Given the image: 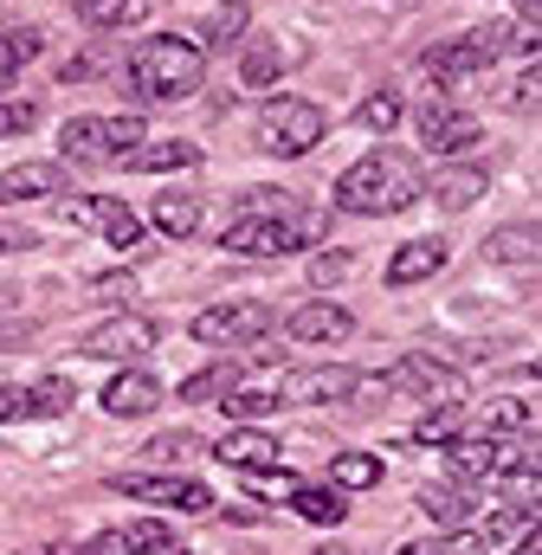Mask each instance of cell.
Wrapping results in <instances>:
<instances>
[{"label": "cell", "instance_id": "1", "mask_svg": "<svg viewBox=\"0 0 542 555\" xmlns=\"http://www.w3.org/2000/svg\"><path fill=\"white\" fill-rule=\"evenodd\" d=\"M420 194H426V188H420L413 162L395 155V149H369V155H362L356 168H343V181H336V207H343V214H369V220L401 214Z\"/></svg>", "mask_w": 542, "mask_h": 555}, {"label": "cell", "instance_id": "2", "mask_svg": "<svg viewBox=\"0 0 542 555\" xmlns=\"http://www.w3.org/2000/svg\"><path fill=\"white\" fill-rule=\"evenodd\" d=\"M201 72H207V52L181 33H155L130 52V91L149 104H181L201 91Z\"/></svg>", "mask_w": 542, "mask_h": 555}, {"label": "cell", "instance_id": "3", "mask_svg": "<svg viewBox=\"0 0 542 555\" xmlns=\"http://www.w3.org/2000/svg\"><path fill=\"white\" fill-rule=\"evenodd\" d=\"M330 137V117L310 104V98H271L266 111H259V149L266 155H310L317 142Z\"/></svg>", "mask_w": 542, "mask_h": 555}, {"label": "cell", "instance_id": "4", "mask_svg": "<svg viewBox=\"0 0 542 555\" xmlns=\"http://www.w3.org/2000/svg\"><path fill=\"white\" fill-rule=\"evenodd\" d=\"M382 388H395V395H420V401H433V408H465V382H459V369H446V362H433V356H401L388 375H382Z\"/></svg>", "mask_w": 542, "mask_h": 555}, {"label": "cell", "instance_id": "5", "mask_svg": "<svg viewBox=\"0 0 542 555\" xmlns=\"http://www.w3.org/2000/svg\"><path fill=\"white\" fill-rule=\"evenodd\" d=\"M266 330H271V304H259V297H246V304H214V310L194 317V343H207V349L259 343Z\"/></svg>", "mask_w": 542, "mask_h": 555}, {"label": "cell", "instance_id": "6", "mask_svg": "<svg viewBox=\"0 0 542 555\" xmlns=\"http://www.w3.org/2000/svg\"><path fill=\"white\" fill-rule=\"evenodd\" d=\"M111 491L142 498V504H168V511H181V517H207V511L220 504L201 478H142V472H117V478H111Z\"/></svg>", "mask_w": 542, "mask_h": 555}, {"label": "cell", "instance_id": "7", "mask_svg": "<svg viewBox=\"0 0 542 555\" xmlns=\"http://www.w3.org/2000/svg\"><path fill=\"white\" fill-rule=\"evenodd\" d=\"M271 395H278V408H336V401L362 395V375L356 369H297Z\"/></svg>", "mask_w": 542, "mask_h": 555}, {"label": "cell", "instance_id": "8", "mask_svg": "<svg viewBox=\"0 0 542 555\" xmlns=\"http://www.w3.org/2000/svg\"><path fill=\"white\" fill-rule=\"evenodd\" d=\"M297 246H304V233L284 214H246V220L227 227V253H240V259H284Z\"/></svg>", "mask_w": 542, "mask_h": 555}, {"label": "cell", "instance_id": "9", "mask_svg": "<svg viewBox=\"0 0 542 555\" xmlns=\"http://www.w3.org/2000/svg\"><path fill=\"white\" fill-rule=\"evenodd\" d=\"M155 323L149 317H111V323H98L91 336H85V356H98V362H136V356H149L155 349Z\"/></svg>", "mask_w": 542, "mask_h": 555}, {"label": "cell", "instance_id": "10", "mask_svg": "<svg viewBox=\"0 0 542 555\" xmlns=\"http://www.w3.org/2000/svg\"><path fill=\"white\" fill-rule=\"evenodd\" d=\"M485 65H498V59H491V46H485L478 33L439 39V46H426V59H420V72H426L433 85H459V78H472V72H485Z\"/></svg>", "mask_w": 542, "mask_h": 555}, {"label": "cell", "instance_id": "11", "mask_svg": "<svg viewBox=\"0 0 542 555\" xmlns=\"http://www.w3.org/2000/svg\"><path fill=\"white\" fill-rule=\"evenodd\" d=\"M420 142H426L433 155H465V149L478 142V117H465V111H452V104H426V111H420Z\"/></svg>", "mask_w": 542, "mask_h": 555}, {"label": "cell", "instance_id": "12", "mask_svg": "<svg viewBox=\"0 0 542 555\" xmlns=\"http://www.w3.org/2000/svg\"><path fill=\"white\" fill-rule=\"evenodd\" d=\"M214 459L220 465H233V472H278V459H284V446L259 433V426H233L220 446H214Z\"/></svg>", "mask_w": 542, "mask_h": 555}, {"label": "cell", "instance_id": "13", "mask_svg": "<svg viewBox=\"0 0 542 555\" xmlns=\"http://www.w3.org/2000/svg\"><path fill=\"white\" fill-rule=\"evenodd\" d=\"M155 408H162V382L149 369H124L104 388V414H117V420H142V414H155Z\"/></svg>", "mask_w": 542, "mask_h": 555}, {"label": "cell", "instance_id": "14", "mask_svg": "<svg viewBox=\"0 0 542 555\" xmlns=\"http://www.w3.org/2000/svg\"><path fill=\"white\" fill-rule=\"evenodd\" d=\"M291 343H343V336H356V317L343 310V304H304V310H291Z\"/></svg>", "mask_w": 542, "mask_h": 555}, {"label": "cell", "instance_id": "15", "mask_svg": "<svg viewBox=\"0 0 542 555\" xmlns=\"http://www.w3.org/2000/svg\"><path fill=\"white\" fill-rule=\"evenodd\" d=\"M65 194V168L59 162H20L0 175V201H52Z\"/></svg>", "mask_w": 542, "mask_h": 555}, {"label": "cell", "instance_id": "16", "mask_svg": "<svg viewBox=\"0 0 542 555\" xmlns=\"http://www.w3.org/2000/svg\"><path fill=\"white\" fill-rule=\"evenodd\" d=\"M446 259H452L446 240H406L401 253L388 259V284H420V278L446 272Z\"/></svg>", "mask_w": 542, "mask_h": 555}, {"label": "cell", "instance_id": "17", "mask_svg": "<svg viewBox=\"0 0 542 555\" xmlns=\"http://www.w3.org/2000/svg\"><path fill=\"white\" fill-rule=\"evenodd\" d=\"M201 162V142H136L130 155H124V168H136V175H168V168H194Z\"/></svg>", "mask_w": 542, "mask_h": 555}, {"label": "cell", "instance_id": "18", "mask_svg": "<svg viewBox=\"0 0 542 555\" xmlns=\"http://www.w3.org/2000/svg\"><path fill=\"white\" fill-rule=\"evenodd\" d=\"M485 188H491V175H485V168H439L426 194H433L439 207H452V214H465V207H472V201H478Z\"/></svg>", "mask_w": 542, "mask_h": 555}, {"label": "cell", "instance_id": "19", "mask_svg": "<svg viewBox=\"0 0 542 555\" xmlns=\"http://www.w3.org/2000/svg\"><path fill=\"white\" fill-rule=\"evenodd\" d=\"M485 259H491V266H537L542 233L537 227H498V233L485 240Z\"/></svg>", "mask_w": 542, "mask_h": 555}, {"label": "cell", "instance_id": "20", "mask_svg": "<svg viewBox=\"0 0 542 555\" xmlns=\"http://www.w3.org/2000/svg\"><path fill=\"white\" fill-rule=\"evenodd\" d=\"M246 20H253L246 0H220V7L201 20V39H194V46H201V52H220V46H233V39L246 33Z\"/></svg>", "mask_w": 542, "mask_h": 555}, {"label": "cell", "instance_id": "21", "mask_svg": "<svg viewBox=\"0 0 542 555\" xmlns=\"http://www.w3.org/2000/svg\"><path fill=\"white\" fill-rule=\"evenodd\" d=\"M524 530H537V511H530V504H504V511H491L472 537H478L485 550H504V543H517Z\"/></svg>", "mask_w": 542, "mask_h": 555}, {"label": "cell", "instance_id": "22", "mask_svg": "<svg viewBox=\"0 0 542 555\" xmlns=\"http://www.w3.org/2000/svg\"><path fill=\"white\" fill-rule=\"evenodd\" d=\"M446 465H452V478H491L498 472V439H452Z\"/></svg>", "mask_w": 542, "mask_h": 555}, {"label": "cell", "instance_id": "23", "mask_svg": "<svg viewBox=\"0 0 542 555\" xmlns=\"http://www.w3.org/2000/svg\"><path fill=\"white\" fill-rule=\"evenodd\" d=\"M278 72H284V46H278V39H253V46H246V59H240L246 91H271V85H278Z\"/></svg>", "mask_w": 542, "mask_h": 555}, {"label": "cell", "instance_id": "24", "mask_svg": "<svg viewBox=\"0 0 542 555\" xmlns=\"http://www.w3.org/2000/svg\"><path fill=\"white\" fill-rule=\"evenodd\" d=\"M155 227H162L168 240H194L201 201H194V194H155Z\"/></svg>", "mask_w": 542, "mask_h": 555}, {"label": "cell", "instance_id": "25", "mask_svg": "<svg viewBox=\"0 0 542 555\" xmlns=\"http://www.w3.org/2000/svg\"><path fill=\"white\" fill-rule=\"evenodd\" d=\"M233 388H240V362H214V369H201V375L181 382V401L207 408V401H220V395H233Z\"/></svg>", "mask_w": 542, "mask_h": 555}, {"label": "cell", "instance_id": "26", "mask_svg": "<svg viewBox=\"0 0 542 555\" xmlns=\"http://www.w3.org/2000/svg\"><path fill=\"white\" fill-rule=\"evenodd\" d=\"M291 511H297L304 524H343V517H349L343 491H323V485H297V491H291Z\"/></svg>", "mask_w": 542, "mask_h": 555}, {"label": "cell", "instance_id": "27", "mask_svg": "<svg viewBox=\"0 0 542 555\" xmlns=\"http://www.w3.org/2000/svg\"><path fill=\"white\" fill-rule=\"evenodd\" d=\"M39 46H46V39H39L33 26H13V33H0V91H7V85H13V78L33 65V59H39Z\"/></svg>", "mask_w": 542, "mask_h": 555}, {"label": "cell", "instance_id": "28", "mask_svg": "<svg viewBox=\"0 0 542 555\" xmlns=\"http://www.w3.org/2000/svg\"><path fill=\"white\" fill-rule=\"evenodd\" d=\"M59 142H65L72 162H111V149H104V117H72V124L59 130Z\"/></svg>", "mask_w": 542, "mask_h": 555}, {"label": "cell", "instance_id": "29", "mask_svg": "<svg viewBox=\"0 0 542 555\" xmlns=\"http://www.w3.org/2000/svg\"><path fill=\"white\" fill-rule=\"evenodd\" d=\"M72 401H78V395H72V382H65V375H52V382H39V388H26V395H20V414H26V420H52V414H65Z\"/></svg>", "mask_w": 542, "mask_h": 555}, {"label": "cell", "instance_id": "30", "mask_svg": "<svg viewBox=\"0 0 542 555\" xmlns=\"http://www.w3.org/2000/svg\"><path fill=\"white\" fill-rule=\"evenodd\" d=\"M98 227H104V240L117 246V253H130V246H142V220H136L124 201H98Z\"/></svg>", "mask_w": 542, "mask_h": 555}, {"label": "cell", "instance_id": "31", "mask_svg": "<svg viewBox=\"0 0 542 555\" xmlns=\"http://www.w3.org/2000/svg\"><path fill=\"white\" fill-rule=\"evenodd\" d=\"M330 478H336L343 491H369V485H382V459H375V452H336Z\"/></svg>", "mask_w": 542, "mask_h": 555}, {"label": "cell", "instance_id": "32", "mask_svg": "<svg viewBox=\"0 0 542 555\" xmlns=\"http://www.w3.org/2000/svg\"><path fill=\"white\" fill-rule=\"evenodd\" d=\"M124 543H130V555H181L175 530H168L162 517H136L130 530H124Z\"/></svg>", "mask_w": 542, "mask_h": 555}, {"label": "cell", "instance_id": "33", "mask_svg": "<svg viewBox=\"0 0 542 555\" xmlns=\"http://www.w3.org/2000/svg\"><path fill=\"white\" fill-rule=\"evenodd\" d=\"M420 511H426L433 524H446V530H459V524L472 517V498H465V491H452V485H446V491L433 485V491H420Z\"/></svg>", "mask_w": 542, "mask_h": 555}, {"label": "cell", "instance_id": "34", "mask_svg": "<svg viewBox=\"0 0 542 555\" xmlns=\"http://www.w3.org/2000/svg\"><path fill=\"white\" fill-rule=\"evenodd\" d=\"M72 7L85 26H130V20H142L149 0H72Z\"/></svg>", "mask_w": 542, "mask_h": 555}, {"label": "cell", "instance_id": "35", "mask_svg": "<svg viewBox=\"0 0 542 555\" xmlns=\"http://www.w3.org/2000/svg\"><path fill=\"white\" fill-rule=\"evenodd\" d=\"M401 117H406V104L395 98V91H375V98H362V111H356V124H362V130H375V137H388Z\"/></svg>", "mask_w": 542, "mask_h": 555}, {"label": "cell", "instance_id": "36", "mask_svg": "<svg viewBox=\"0 0 542 555\" xmlns=\"http://www.w3.org/2000/svg\"><path fill=\"white\" fill-rule=\"evenodd\" d=\"M220 408L233 414V426H253V420L278 414V395H266V388H233V395H227Z\"/></svg>", "mask_w": 542, "mask_h": 555}, {"label": "cell", "instance_id": "37", "mask_svg": "<svg viewBox=\"0 0 542 555\" xmlns=\"http://www.w3.org/2000/svg\"><path fill=\"white\" fill-rule=\"evenodd\" d=\"M459 439V408H433L413 420V446H452Z\"/></svg>", "mask_w": 542, "mask_h": 555}, {"label": "cell", "instance_id": "38", "mask_svg": "<svg viewBox=\"0 0 542 555\" xmlns=\"http://www.w3.org/2000/svg\"><path fill=\"white\" fill-rule=\"evenodd\" d=\"M537 426V408L530 401H498L491 408V433H530Z\"/></svg>", "mask_w": 542, "mask_h": 555}, {"label": "cell", "instance_id": "39", "mask_svg": "<svg viewBox=\"0 0 542 555\" xmlns=\"http://www.w3.org/2000/svg\"><path fill=\"white\" fill-rule=\"evenodd\" d=\"M33 124H39V104H26V98L0 104V142H7V137H26Z\"/></svg>", "mask_w": 542, "mask_h": 555}, {"label": "cell", "instance_id": "40", "mask_svg": "<svg viewBox=\"0 0 542 555\" xmlns=\"http://www.w3.org/2000/svg\"><path fill=\"white\" fill-rule=\"evenodd\" d=\"M142 452H149V459H162V465H168V459H188V452H201V439H194V433H162V439H149V446H142Z\"/></svg>", "mask_w": 542, "mask_h": 555}, {"label": "cell", "instance_id": "41", "mask_svg": "<svg viewBox=\"0 0 542 555\" xmlns=\"http://www.w3.org/2000/svg\"><path fill=\"white\" fill-rule=\"evenodd\" d=\"M336 278H349V253H317L310 259V284H336Z\"/></svg>", "mask_w": 542, "mask_h": 555}, {"label": "cell", "instance_id": "42", "mask_svg": "<svg viewBox=\"0 0 542 555\" xmlns=\"http://www.w3.org/2000/svg\"><path fill=\"white\" fill-rule=\"evenodd\" d=\"M52 555H130V543H124V530H104V537H91L85 550H52Z\"/></svg>", "mask_w": 542, "mask_h": 555}, {"label": "cell", "instance_id": "43", "mask_svg": "<svg viewBox=\"0 0 542 555\" xmlns=\"http://www.w3.org/2000/svg\"><path fill=\"white\" fill-rule=\"evenodd\" d=\"M59 220L65 227H98V201H85V194L78 201H59Z\"/></svg>", "mask_w": 542, "mask_h": 555}, {"label": "cell", "instance_id": "44", "mask_svg": "<svg viewBox=\"0 0 542 555\" xmlns=\"http://www.w3.org/2000/svg\"><path fill=\"white\" fill-rule=\"evenodd\" d=\"M98 297H111V304H117V297H136V278H130V272H117V278H98Z\"/></svg>", "mask_w": 542, "mask_h": 555}, {"label": "cell", "instance_id": "45", "mask_svg": "<svg viewBox=\"0 0 542 555\" xmlns=\"http://www.w3.org/2000/svg\"><path fill=\"white\" fill-rule=\"evenodd\" d=\"M530 104H537V65L517 78V111H530Z\"/></svg>", "mask_w": 542, "mask_h": 555}, {"label": "cell", "instance_id": "46", "mask_svg": "<svg viewBox=\"0 0 542 555\" xmlns=\"http://www.w3.org/2000/svg\"><path fill=\"white\" fill-rule=\"evenodd\" d=\"M20 246H33V233L26 227H0V253H20Z\"/></svg>", "mask_w": 542, "mask_h": 555}, {"label": "cell", "instance_id": "47", "mask_svg": "<svg viewBox=\"0 0 542 555\" xmlns=\"http://www.w3.org/2000/svg\"><path fill=\"white\" fill-rule=\"evenodd\" d=\"M517 555H542V524H537V530H524V537H517Z\"/></svg>", "mask_w": 542, "mask_h": 555}, {"label": "cell", "instance_id": "48", "mask_svg": "<svg viewBox=\"0 0 542 555\" xmlns=\"http://www.w3.org/2000/svg\"><path fill=\"white\" fill-rule=\"evenodd\" d=\"M0 420H20V388H0Z\"/></svg>", "mask_w": 542, "mask_h": 555}, {"label": "cell", "instance_id": "49", "mask_svg": "<svg viewBox=\"0 0 542 555\" xmlns=\"http://www.w3.org/2000/svg\"><path fill=\"white\" fill-rule=\"evenodd\" d=\"M517 13H524V26H542V0H517Z\"/></svg>", "mask_w": 542, "mask_h": 555}, {"label": "cell", "instance_id": "50", "mask_svg": "<svg viewBox=\"0 0 542 555\" xmlns=\"http://www.w3.org/2000/svg\"><path fill=\"white\" fill-rule=\"evenodd\" d=\"M401 555H446L439 543H401Z\"/></svg>", "mask_w": 542, "mask_h": 555}, {"label": "cell", "instance_id": "51", "mask_svg": "<svg viewBox=\"0 0 542 555\" xmlns=\"http://www.w3.org/2000/svg\"><path fill=\"white\" fill-rule=\"evenodd\" d=\"M317 555H349V550H317Z\"/></svg>", "mask_w": 542, "mask_h": 555}]
</instances>
